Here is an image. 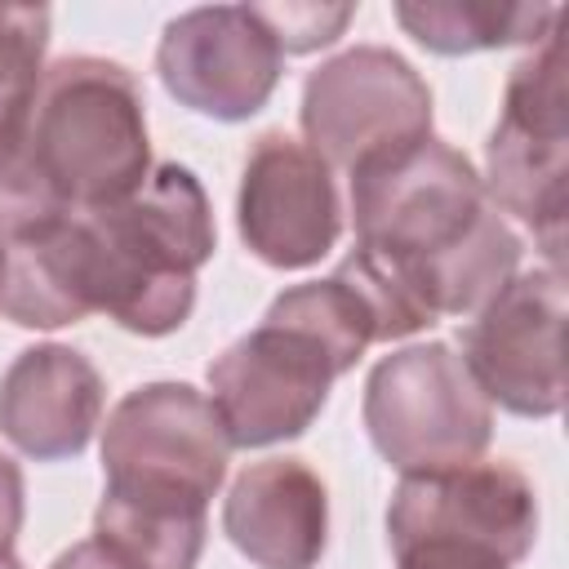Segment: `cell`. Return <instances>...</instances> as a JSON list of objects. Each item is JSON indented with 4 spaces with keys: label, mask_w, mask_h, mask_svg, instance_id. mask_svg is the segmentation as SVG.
I'll return each instance as SVG.
<instances>
[{
    "label": "cell",
    "mask_w": 569,
    "mask_h": 569,
    "mask_svg": "<svg viewBox=\"0 0 569 569\" xmlns=\"http://www.w3.org/2000/svg\"><path fill=\"white\" fill-rule=\"evenodd\" d=\"M351 213L356 249L338 276L369 307L378 342L480 311L520 258L471 160L436 138L356 164Z\"/></svg>",
    "instance_id": "obj_1"
},
{
    "label": "cell",
    "mask_w": 569,
    "mask_h": 569,
    "mask_svg": "<svg viewBox=\"0 0 569 569\" xmlns=\"http://www.w3.org/2000/svg\"><path fill=\"white\" fill-rule=\"evenodd\" d=\"M369 342H378L373 316L338 271L280 293L262 325L209 365L227 440L249 449L302 436L325 409L329 382L347 373Z\"/></svg>",
    "instance_id": "obj_2"
},
{
    "label": "cell",
    "mask_w": 569,
    "mask_h": 569,
    "mask_svg": "<svg viewBox=\"0 0 569 569\" xmlns=\"http://www.w3.org/2000/svg\"><path fill=\"white\" fill-rule=\"evenodd\" d=\"M213 253V218L182 164H160L116 204L76 213V271L89 311L160 338L196 302V271Z\"/></svg>",
    "instance_id": "obj_3"
},
{
    "label": "cell",
    "mask_w": 569,
    "mask_h": 569,
    "mask_svg": "<svg viewBox=\"0 0 569 569\" xmlns=\"http://www.w3.org/2000/svg\"><path fill=\"white\" fill-rule=\"evenodd\" d=\"M22 151L71 213L138 191L147 182V120L133 76L102 58H62L49 67Z\"/></svg>",
    "instance_id": "obj_4"
},
{
    "label": "cell",
    "mask_w": 569,
    "mask_h": 569,
    "mask_svg": "<svg viewBox=\"0 0 569 569\" xmlns=\"http://www.w3.org/2000/svg\"><path fill=\"white\" fill-rule=\"evenodd\" d=\"M365 427L378 453L413 476L476 462L489 445L493 413L462 356L445 342L387 356L365 382Z\"/></svg>",
    "instance_id": "obj_5"
},
{
    "label": "cell",
    "mask_w": 569,
    "mask_h": 569,
    "mask_svg": "<svg viewBox=\"0 0 569 569\" xmlns=\"http://www.w3.org/2000/svg\"><path fill=\"white\" fill-rule=\"evenodd\" d=\"M227 427L209 396L187 382L129 391L102 427L107 489L142 502L204 507L227 471Z\"/></svg>",
    "instance_id": "obj_6"
},
{
    "label": "cell",
    "mask_w": 569,
    "mask_h": 569,
    "mask_svg": "<svg viewBox=\"0 0 569 569\" xmlns=\"http://www.w3.org/2000/svg\"><path fill=\"white\" fill-rule=\"evenodd\" d=\"M569 89H565V40L551 27L533 58L511 71L502 120L489 138V191L516 213L551 262L565 244L569 213Z\"/></svg>",
    "instance_id": "obj_7"
},
{
    "label": "cell",
    "mask_w": 569,
    "mask_h": 569,
    "mask_svg": "<svg viewBox=\"0 0 569 569\" xmlns=\"http://www.w3.org/2000/svg\"><path fill=\"white\" fill-rule=\"evenodd\" d=\"M391 551H462L498 565L529 556L538 533L533 485L507 462H462L413 471L387 511Z\"/></svg>",
    "instance_id": "obj_8"
},
{
    "label": "cell",
    "mask_w": 569,
    "mask_h": 569,
    "mask_svg": "<svg viewBox=\"0 0 569 569\" xmlns=\"http://www.w3.org/2000/svg\"><path fill=\"white\" fill-rule=\"evenodd\" d=\"M302 129L329 169H356L373 156L431 138V93L391 49H351L302 89Z\"/></svg>",
    "instance_id": "obj_9"
},
{
    "label": "cell",
    "mask_w": 569,
    "mask_h": 569,
    "mask_svg": "<svg viewBox=\"0 0 569 569\" xmlns=\"http://www.w3.org/2000/svg\"><path fill=\"white\" fill-rule=\"evenodd\" d=\"M462 365L485 400L547 418L565 405V280L560 267L507 280L471 320Z\"/></svg>",
    "instance_id": "obj_10"
},
{
    "label": "cell",
    "mask_w": 569,
    "mask_h": 569,
    "mask_svg": "<svg viewBox=\"0 0 569 569\" xmlns=\"http://www.w3.org/2000/svg\"><path fill=\"white\" fill-rule=\"evenodd\" d=\"M280 44L258 22L253 4L191 9L164 27L156 67L164 89L213 120L253 116L280 80Z\"/></svg>",
    "instance_id": "obj_11"
},
{
    "label": "cell",
    "mask_w": 569,
    "mask_h": 569,
    "mask_svg": "<svg viewBox=\"0 0 569 569\" xmlns=\"http://www.w3.org/2000/svg\"><path fill=\"white\" fill-rule=\"evenodd\" d=\"M338 222L329 164L284 133H262L240 173L244 244L271 267H311L333 249Z\"/></svg>",
    "instance_id": "obj_12"
},
{
    "label": "cell",
    "mask_w": 569,
    "mask_h": 569,
    "mask_svg": "<svg viewBox=\"0 0 569 569\" xmlns=\"http://www.w3.org/2000/svg\"><path fill=\"white\" fill-rule=\"evenodd\" d=\"M98 418L102 378L71 347H31L9 365L0 382V431L40 462L80 453Z\"/></svg>",
    "instance_id": "obj_13"
},
{
    "label": "cell",
    "mask_w": 569,
    "mask_h": 569,
    "mask_svg": "<svg viewBox=\"0 0 569 569\" xmlns=\"http://www.w3.org/2000/svg\"><path fill=\"white\" fill-rule=\"evenodd\" d=\"M329 502L320 476L298 458H267L240 471L222 529L258 569H311L325 551Z\"/></svg>",
    "instance_id": "obj_14"
},
{
    "label": "cell",
    "mask_w": 569,
    "mask_h": 569,
    "mask_svg": "<svg viewBox=\"0 0 569 569\" xmlns=\"http://www.w3.org/2000/svg\"><path fill=\"white\" fill-rule=\"evenodd\" d=\"M0 311L27 329L89 316L76 271V213L0 236Z\"/></svg>",
    "instance_id": "obj_15"
},
{
    "label": "cell",
    "mask_w": 569,
    "mask_h": 569,
    "mask_svg": "<svg viewBox=\"0 0 569 569\" xmlns=\"http://www.w3.org/2000/svg\"><path fill=\"white\" fill-rule=\"evenodd\" d=\"M93 542L124 569H196L204 547V507L142 502L107 489L93 516Z\"/></svg>",
    "instance_id": "obj_16"
},
{
    "label": "cell",
    "mask_w": 569,
    "mask_h": 569,
    "mask_svg": "<svg viewBox=\"0 0 569 569\" xmlns=\"http://www.w3.org/2000/svg\"><path fill=\"white\" fill-rule=\"evenodd\" d=\"M396 18L418 44H427L436 53H471V49L542 40L560 22V9L449 0V4H396Z\"/></svg>",
    "instance_id": "obj_17"
},
{
    "label": "cell",
    "mask_w": 569,
    "mask_h": 569,
    "mask_svg": "<svg viewBox=\"0 0 569 569\" xmlns=\"http://www.w3.org/2000/svg\"><path fill=\"white\" fill-rule=\"evenodd\" d=\"M44 40H49V9L0 4V164L13 160L27 142Z\"/></svg>",
    "instance_id": "obj_18"
},
{
    "label": "cell",
    "mask_w": 569,
    "mask_h": 569,
    "mask_svg": "<svg viewBox=\"0 0 569 569\" xmlns=\"http://www.w3.org/2000/svg\"><path fill=\"white\" fill-rule=\"evenodd\" d=\"M258 22L271 31L280 53H307L342 36L351 22V4H253Z\"/></svg>",
    "instance_id": "obj_19"
},
{
    "label": "cell",
    "mask_w": 569,
    "mask_h": 569,
    "mask_svg": "<svg viewBox=\"0 0 569 569\" xmlns=\"http://www.w3.org/2000/svg\"><path fill=\"white\" fill-rule=\"evenodd\" d=\"M22 525V471L13 458L0 453V556H9Z\"/></svg>",
    "instance_id": "obj_20"
},
{
    "label": "cell",
    "mask_w": 569,
    "mask_h": 569,
    "mask_svg": "<svg viewBox=\"0 0 569 569\" xmlns=\"http://www.w3.org/2000/svg\"><path fill=\"white\" fill-rule=\"evenodd\" d=\"M53 569H124V565H116V560L89 538V542H76L71 551H62V556L53 560Z\"/></svg>",
    "instance_id": "obj_21"
},
{
    "label": "cell",
    "mask_w": 569,
    "mask_h": 569,
    "mask_svg": "<svg viewBox=\"0 0 569 569\" xmlns=\"http://www.w3.org/2000/svg\"><path fill=\"white\" fill-rule=\"evenodd\" d=\"M0 569H22V565H18L13 556H0Z\"/></svg>",
    "instance_id": "obj_22"
}]
</instances>
